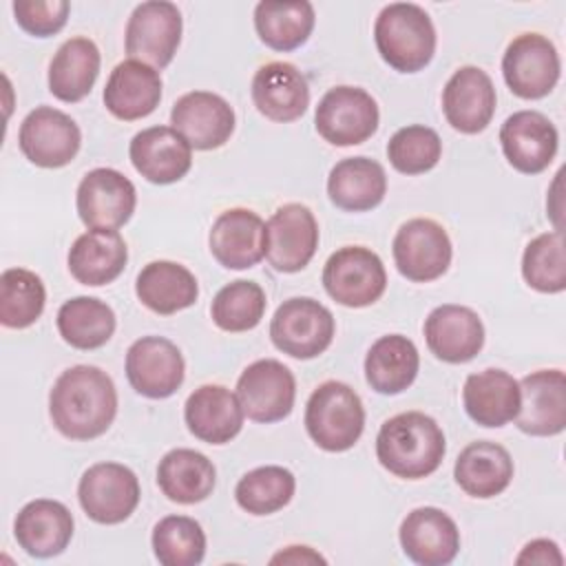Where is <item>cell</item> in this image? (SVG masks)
<instances>
[{
    "label": "cell",
    "mask_w": 566,
    "mask_h": 566,
    "mask_svg": "<svg viewBox=\"0 0 566 566\" xmlns=\"http://www.w3.org/2000/svg\"><path fill=\"white\" fill-rule=\"evenodd\" d=\"M117 413L113 378L95 365L64 369L49 394L53 427L71 440H93L108 431Z\"/></svg>",
    "instance_id": "1"
},
{
    "label": "cell",
    "mask_w": 566,
    "mask_h": 566,
    "mask_svg": "<svg viewBox=\"0 0 566 566\" xmlns=\"http://www.w3.org/2000/svg\"><path fill=\"white\" fill-rule=\"evenodd\" d=\"M420 369V354L402 334L380 336L365 356V378L369 387L385 396H396L411 387Z\"/></svg>",
    "instance_id": "35"
},
{
    "label": "cell",
    "mask_w": 566,
    "mask_h": 566,
    "mask_svg": "<svg viewBox=\"0 0 566 566\" xmlns=\"http://www.w3.org/2000/svg\"><path fill=\"white\" fill-rule=\"evenodd\" d=\"M135 294L150 312L170 316L195 305L199 285L186 265L175 261H153L137 274Z\"/></svg>",
    "instance_id": "33"
},
{
    "label": "cell",
    "mask_w": 566,
    "mask_h": 566,
    "mask_svg": "<svg viewBox=\"0 0 566 566\" xmlns=\"http://www.w3.org/2000/svg\"><path fill=\"white\" fill-rule=\"evenodd\" d=\"M18 144L31 164L40 168H62L75 159L82 133L71 115L51 106H38L22 119Z\"/></svg>",
    "instance_id": "14"
},
{
    "label": "cell",
    "mask_w": 566,
    "mask_h": 566,
    "mask_svg": "<svg viewBox=\"0 0 566 566\" xmlns=\"http://www.w3.org/2000/svg\"><path fill=\"white\" fill-rule=\"evenodd\" d=\"M495 102V86L480 66H460L442 88L444 117L464 135L482 133L491 124Z\"/></svg>",
    "instance_id": "20"
},
{
    "label": "cell",
    "mask_w": 566,
    "mask_h": 566,
    "mask_svg": "<svg viewBox=\"0 0 566 566\" xmlns=\"http://www.w3.org/2000/svg\"><path fill=\"white\" fill-rule=\"evenodd\" d=\"M57 332L75 349H97L115 332V312L95 296H75L57 310Z\"/></svg>",
    "instance_id": "38"
},
{
    "label": "cell",
    "mask_w": 566,
    "mask_h": 566,
    "mask_svg": "<svg viewBox=\"0 0 566 566\" xmlns=\"http://www.w3.org/2000/svg\"><path fill=\"white\" fill-rule=\"evenodd\" d=\"M161 99L159 71L137 62H119L104 86V106L108 113L124 122H135L150 115Z\"/></svg>",
    "instance_id": "28"
},
{
    "label": "cell",
    "mask_w": 566,
    "mask_h": 566,
    "mask_svg": "<svg viewBox=\"0 0 566 566\" xmlns=\"http://www.w3.org/2000/svg\"><path fill=\"white\" fill-rule=\"evenodd\" d=\"M453 478L471 497H495L513 480V458L502 444L478 440L460 451L453 467Z\"/></svg>",
    "instance_id": "31"
},
{
    "label": "cell",
    "mask_w": 566,
    "mask_h": 566,
    "mask_svg": "<svg viewBox=\"0 0 566 566\" xmlns=\"http://www.w3.org/2000/svg\"><path fill=\"white\" fill-rule=\"evenodd\" d=\"M137 192L128 177L115 168L88 170L75 195V206L86 228L117 230L135 212Z\"/></svg>",
    "instance_id": "15"
},
{
    "label": "cell",
    "mask_w": 566,
    "mask_h": 566,
    "mask_svg": "<svg viewBox=\"0 0 566 566\" xmlns=\"http://www.w3.org/2000/svg\"><path fill=\"white\" fill-rule=\"evenodd\" d=\"M217 482V471L208 455L195 449H172L157 467V484L161 493L177 504L203 502Z\"/></svg>",
    "instance_id": "36"
},
{
    "label": "cell",
    "mask_w": 566,
    "mask_h": 566,
    "mask_svg": "<svg viewBox=\"0 0 566 566\" xmlns=\"http://www.w3.org/2000/svg\"><path fill=\"white\" fill-rule=\"evenodd\" d=\"M265 305V292L259 283L237 279L214 294L210 316L223 332H248L261 323Z\"/></svg>",
    "instance_id": "42"
},
{
    "label": "cell",
    "mask_w": 566,
    "mask_h": 566,
    "mask_svg": "<svg viewBox=\"0 0 566 566\" xmlns=\"http://www.w3.org/2000/svg\"><path fill=\"white\" fill-rule=\"evenodd\" d=\"M181 13L177 4L166 0H148L133 9L126 22V53L130 60L153 69H164L172 62L181 42Z\"/></svg>",
    "instance_id": "7"
},
{
    "label": "cell",
    "mask_w": 566,
    "mask_h": 566,
    "mask_svg": "<svg viewBox=\"0 0 566 566\" xmlns=\"http://www.w3.org/2000/svg\"><path fill=\"white\" fill-rule=\"evenodd\" d=\"M562 62L555 44L542 33L513 38L502 55V75L513 95L542 99L559 82Z\"/></svg>",
    "instance_id": "8"
},
{
    "label": "cell",
    "mask_w": 566,
    "mask_h": 566,
    "mask_svg": "<svg viewBox=\"0 0 566 566\" xmlns=\"http://www.w3.org/2000/svg\"><path fill=\"white\" fill-rule=\"evenodd\" d=\"M467 416L480 427H504L520 411V382L504 369L471 374L462 389Z\"/></svg>",
    "instance_id": "30"
},
{
    "label": "cell",
    "mask_w": 566,
    "mask_h": 566,
    "mask_svg": "<svg viewBox=\"0 0 566 566\" xmlns=\"http://www.w3.org/2000/svg\"><path fill=\"white\" fill-rule=\"evenodd\" d=\"M153 553L164 566H197L206 555V533L195 517L166 515L153 528Z\"/></svg>",
    "instance_id": "41"
},
{
    "label": "cell",
    "mask_w": 566,
    "mask_h": 566,
    "mask_svg": "<svg viewBox=\"0 0 566 566\" xmlns=\"http://www.w3.org/2000/svg\"><path fill=\"white\" fill-rule=\"evenodd\" d=\"M135 170L150 184H175L192 166L190 144L172 126H150L139 130L128 146Z\"/></svg>",
    "instance_id": "22"
},
{
    "label": "cell",
    "mask_w": 566,
    "mask_h": 566,
    "mask_svg": "<svg viewBox=\"0 0 566 566\" xmlns=\"http://www.w3.org/2000/svg\"><path fill=\"white\" fill-rule=\"evenodd\" d=\"M522 276L528 287L544 294L566 290V256L562 230L537 234L522 254Z\"/></svg>",
    "instance_id": "43"
},
{
    "label": "cell",
    "mask_w": 566,
    "mask_h": 566,
    "mask_svg": "<svg viewBox=\"0 0 566 566\" xmlns=\"http://www.w3.org/2000/svg\"><path fill=\"white\" fill-rule=\"evenodd\" d=\"M398 537L405 555L420 566L451 564L460 551L455 522L436 506H420L407 513Z\"/></svg>",
    "instance_id": "21"
},
{
    "label": "cell",
    "mask_w": 566,
    "mask_h": 566,
    "mask_svg": "<svg viewBox=\"0 0 566 566\" xmlns=\"http://www.w3.org/2000/svg\"><path fill=\"white\" fill-rule=\"evenodd\" d=\"M385 168L369 157H347L329 170V201L345 212H367L385 199Z\"/></svg>",
    "instance_id": "32"
},
{
    "label": "cell",
    "mask_w": 566,
    "mask_h": 566,
    "mask_svg": "<svg viewBox=\"0 0 566 566\" xmlns=\"http://www.w3.org/2000/svg\"><path fill=\"white\" fill-rule=\"evenodd\" d=\"M296 478L290 469L268 464L248 471L234 486L237 504L250 515H270L290 504Z\"/></svg>",
    "instance_id": "39"
},
{
    "label": "cell",
    "mask_w": 566,
    "mask_h": 566,
    "mask_svg": "<svg viewBox=\"0 0 566 566\" xmlns=\"http://www.w3.org/2000/svg\"><path fill=\"white\" fill-rule=\"evenodd\" d=\"M447 453L440 424L422 411H405L382 422L376 438L378 462L405 480L431 475Z\"/></svg>",
    "instance_id": "2"
},
{
    "label": "cell",
    "mask_w": 566,
    "mask_h": 566,
    "mask_svg": "<svg viewBox=\"0 0 566 566\" xmlns=\"http://www.w3.org/2000/svg\"><path fill=\"white\" fill-rule=\"evenodd\" d=\"M18 546L38 559L60 555L73 537V515L57 500H33L20 509L13 522Z\"/></svg>",
    "instance_id": "26"
},
{
    "label": "cell",
    "mask_w": 566,
    "mask_h": 566,
    "mask_svg": "<svg viewBox=\"0 0 566 566\" xmlns=\"http://www.w3.org/2000/svg\"><path fill=\"white\" fill-rule=\"evenodd\" d=\"M99 49L91 38H71L49 64V91L66 104L84 99L99 75Z\"/></svg>",
    "instance_id": "34"
},
{
    "label": "cell",
    "mask_w": 566,
    "mask_h": 566,
    "mask_svg": "<svg viewBox=\"0 0 566 566\" xmlns=\"http://www.w3.org/2000/svg\"><path fill=\"white\" fill-rule=\"evenodd\" d=\"M380 57L400 73L422 71L436 53V27L429 13L413 2L382 7L374 24Z\"/></svg>",
    "instance_id": "3"
},
{
    "label": "cell",
    "mask_w": 566,
    "mask_h": 566,
    "mask_svg": "<svg viewBox=\"0 0 566 566\" xmlns=\"http://www.w3.org/2000/svg\"><path fill=\"white\" fill-rule=\"evenodd\" d=\"M440 157V135L422 124L398 128L387 144V159L402 175H422L431 170Z\"/></svg>",
    "instance_id": "44"
},
{
    "label": "cell",
    "mask_w": 566,
    "mask_h": 566,
    "mask_svg": "<svg viewBox=\"0 0 566 566\" xmlns=\"http://www.w3.org/2000/svg\"><path fill=\"white\" fill-rule=\"evenodd\" d=\"M517 564H562L564 557L559 553V546L551 539H533L528 542L522 553L515 557Z\"/></svg>",
    "instance_id": "46"
},
{
    "label": "cell",
    "mask_w": 566,
    "mask_h": 566,
    "mask_svg": "<svg viewBox=\"0 0 566 566\" xmlns=\"http://www.w3.org/2000/svg\"><path fill=\"white\" fill-rule=\"evenodd\" d=\"M272 564H325V557H321L316 551H312L310 546H287L285 551L276 553L272 559Z\"/></svg>",
    "instance_id": "47"
},
{
    "label": "cell",
    "mask_w": 566,
    "mask_h": 566,
    "mask_svg": "<svg viewBox=\"0 0 566 566\" xmlns=\"http://www.w3.org/2000/svg\"><path fill=\"white\" fill-rule=\"evenodd\" d=\"M208 245L223 268L248 270L265 256V223L248 208H230L214 219Z\"/></svg>",
    "instance_id": "24"
},
{
    "label": "cell",
    "mask_w": 566,
    "mask_h": 566,
    "mask_svg": "<svg viewBox=\"0 0 566 566\" xmlns=\"http://www.w3.org/2000/svg\"><path fill=\"white\" fill-rule=\"evenodd\" d=\"M243 416L237 394L223 385H201L184 405L188 431L208 444H226L237 438L243 427Z\"/></svg>",
    "instance_id": "27"
},
{
    "label": "cell",
    "mask_w": 566,
    "mask_h": 566,
    "mask_svg": "<svg viewBox=\"0 0 566 566\" xmlns=\"http://www.w3.org/2000/svg\"><path fill=\"white\" fill-rule=\"evenodd\" d=\"M398 272L413 283H429L440 279L453 256L447 230L433 219H409L402 223L391 243Z\"/></svg>",
    "instance_id": "11"
},
{
    "label": "cell",
    "mask_w": 566,
    "mask_h": 566,
    "mask_svg": "<svg viewBox=\"0 0 566 566\" xmlns=\"http://www.w3.org/2000/svg\"><path fill=\"white\" fill-rule=\"evenodd\" d=\"M378 104L358 86L329 88L314 113L318 135L334 146H356L367 142L378 128Z\"/></svg>",
    "instance_id": "9"
},
{
    "label": "cell",
    "mask_w": 566,
    "mask_h": 566,
    "mask_svg": "<svg viewBox=\"0 0 566 566\" xmlns=\"http://www.w3.org/2000/svg\"><path fill=\"white\" fill-rule=\"evenodd\" d=\"M252 102L272 122H294L310 106L305 75L290 62H268L252 77Z\"/></svg>",
    "instance_id": "25"
},
{
    "label": "cell",
    "mask_w": 566,
    "mask_h": 566,
    "mask_svg": "<svg viewBox=\"0 0 566 566\" xmlns=\"http://www.w3.org/2000/svg\"><path fill=\"white\" fill-rule=\"evenodd\" d=\"M314 7L307 0H263L254 7V29L274 51H294L314 31Z\"/></svg>",
    "instance_id": "37"
},
{
    "label": "cell",
    "mask_w": 566,
    "mask_h": 566,
    "mask_svg": "<svg viewBox=\"0 0 566 566\" xmlns=\"http://www.w3.org/2000/svg\"><path fill=\"white\" fill-rule=\"evenodd\" d=\"M46 290L42 279L24 268L0 274V323L9 329L31 327L44 312Z\"/></svg>",
    "instance_id": "40"
},
{
    "label": "cell",
    "mask_w": 566,
    "mask_h": 566,
    "mask_svg": "<svg viewBox=\"0 0 566 566\" xmlns=\"http://www.w3.org/2000/svg\"><path fill=\"white\" fill-rule=\"evenodd\" d=\"M520 431L557 436L566 427V376L562 369H537L520 380Z\"/></svg>",
    "instance_id": "19"
},
{
    "label": "cell",
    "mask_w": 566,
    "mask_h": 566,
    "mask_svg": "<svg viewBox=\"0 0 566 566\" xmlns=\"http://www.w3.org/2000/svg\"><path fill=\"white\" fill-rule=\"evenodd\" d=\"M184 374L179 347L164 336H142L126 352V378L139 396L168 398L181 387Z\"/></svg>",
    "instance_id": "16"
},
{
    "label": "cell",
    "mask_w": 566,
    "mask_h": 566,
    "mask_svg": "<svg viewBox=\"0 0 566 566\" xmlns=\"http://www.w3.org/2000/svg\"><path fill=\"white\" fill-rule=\"evenodd\" d=\"M71 4L66 0H15L13 15L20 29L35 38H49L64 29Z\"/></svg>",
    "instance_id": "45"
},
{
    "label": "cell",
    "mask_w": 566,
    "mask_h": 566,
    "mask_svg": "<svg viewBox=\"0 0 566 566\" xmlns=\"http://www.w3.org/2000/svg\"><path fill=\"white\" fill-rule=\"evenodd\" d=\"M557 142V128L539 111H517L500 128V146L506 161L524 175L546 170L555 159Z\"/></svg>",
    "instance_id": "18"
},
{
    "label": "cell",
    "mask_w": 566,
    "mask_h": 566,
    "mask_svg": "<svg viewBox=\"0 0 566 566\" xmlns=\"http://www.w3.org/2000/svg\"><path fill=\"white\" fill-rule=\"evenodd\" d=\"M237 398L243 413L254 422H279L290 416L296 398L294 374L274 358L248 365L237 380Z\"/></svg>",
    "instance_id": "12"
},
{
    "label": "cell",
    "mask_w": 566,
    "mask_h": 566,
    "mask_svg": "<svg viewBox=\"0 0 566 566\" xmlns=\"http://www.w3.org/2000/svg\"><path fill=\"white\" fill-rule=\"evenodd\" d=\"M323 287L345 307H367L387 287L382 259L365 245H345L325 261Z\"/></svg>",
    "instance_id": "6"
},
{
    "label": "cell",
    "mask_w": 566,
    "mask_h": 566,
    "mask_svg": "<svg viewBox=\"0 0 566 566\" xmlns=\"http://www.w3.org/2000/svg\"><path fill=\"white\" fill-rule=\"evenodd\" d=\"M318 248V223L303 203H285L265 223V259L276 272L303 270Z\"/></svg>",
    "instance_id": "13"
},
{
    "label": "cell",
    "mask_w": 566,
    "mask_h": 566,
    "mask_svg": "<svg viewBox=\"0 0 566 566\" xmlns=\"http://www.w3.org/2000/svg\"><path fill=\"white\" fill-rule=\"evenodd\" d=\"M172 128L195 150H214L234 133V111L217 93L190 91L170 111Z\"/></svg>",
    "instance_id": "17"
},
{
    "label": "cell",
    "mask_w": 566,
    "mask_h": 566,
    "mask_svg": "<svg viewBox=\"0 0 566 566\" xmlns=\"http://www.w3.org/2000/svg\"><path fill=\"white\" fill-rule=\"evenodd\" d=\"M305 429L323 451L340 453L352 449L365 429L360 396L340 380L321 382L307 398Z\"/></svg>",
    "instance_id": "4"
},
{
    "label": "cell",
    "mask_w": 566,
    "mask_h": 566,
    "mask_svg": "<svg viewBox=\"0 0 566 566\" xmlns=\"http://www.w3.org/2000/svg\"><path fill=\"white\" fill-rule=\"evenodd\" d=\"M66 261L77 283L99 287L124 272L128 248L117 230L91 228L73 241Z\"/></svg>",
    "instance_id": "29"
},
{
    "label": "cell",
    "mask_w": 566,
    "mask_h": 566,
    "mask_svg": "<svg viewBox=\"0 0 566 566\" xmlns=\"http://www.w3.org/2000/svg\"><path fill=\"white\" fill-rule=\"evenodd\" d=\"M424 340L436 358L460 365L475 358L484 347V325L471 307L447 303L427 316Z\"/></svg>",
    "instance_id": "23"
},
{
    "label": "cell",
    "mask_w": 566,
    "mask_h": 566,
    "mask_svg": "<svg viewBox=\"0 0 566 566\" xmlns=\"http://www.w3.org/2000/svg\"><path fill=\"white\" fill-rule=\"evenodd\" d=\"M270 338L279 352L292 358H316L332 345L334 316L316 298H287L276 307L270 321Z\"/></svg>",
    "instance_id": "5"
},
{
    "label": "cell",
    "mask_w": 566,
    "mask_h": 566,
    "mask_svg": "<svg viewBox=\"0 0 566 566\" xmlns=\"http://www.w3.org/2000/svg\"><path fill=\"white\" fill-rule=\"evenodd\" d=\"M139 480L119 462H97L88 467L77 484L82 511L97 524H119L139 504Z\"/></svg>",
    "instance_id": "10"
}]
</instances>
